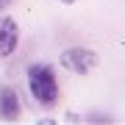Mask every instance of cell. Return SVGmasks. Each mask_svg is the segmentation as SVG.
I'll use <instances>...</instances> for the list:
<instances>
[{
  "label": "cell",
  "mask_w": 125,
  "mask_h": 125,
  "mask_svg": "<svg viewBox=\"0 0 125 125\" xmlns=\"http://www.w3.org/2000/svg\"><path fill=\"white\" fill-rule=\"evenodd\" d=\"M28 89L33 100L45 108H53L58 103V78L50 64H31L28 67Z\"/></svg>",
  "instance_id": "6da1fadb"
},
{
  "label": "cell",
  "mask_w": 125,
  "mask_h": 125,
  "mask_svg": "<svg viewBox=\"0 0 125 125\" xmlns=\"http://www.w3.org/2000/svg\"><path fill=\"white\" fill-rule=\"evenodd\" d=\"M58 61H61L64 70L75 72V75H89V72L97 67L100 56L94 53V50H89V47H67L58 56Z\"/></svg>",
  "instance_id": "7a4b0ae2"
},
{
  "label": "cell",
  "mask_w": 125,
  "mask_h": 125,
  "mask_svg": "<svg viewBox=\"0 0 125 125\" xmlns=\"http://www.w3.org/2000/svg\"><path fill=\"white\" fill-rule=\"evenodd\" d=\"M20 45V25L17 20L3 14L0 17V58H9Z\"/></svg>",
  "instance_id": "3957f363"
},
{
  "label": "cell",
  "mask_w": 125,
  "mask_h": 125,
  "mask_svg": "<svg viewBox=\"0 0 125 125\" xmlns=\"http://www.w3.org/2000/svg\"><path fill=\"white\" fill-rule=\"evenodd\" d=\"M22 114V103H20V94L14 86H0V120L14 122Z\"/></svg>",
  "instance_id": "277c9868"
},
{
  "label": "cell",
  "mask_w": 125,
  "mask_h": 125,
  "mask_svg": "<svg viewBox=\"0 0 125 125\" xmlns=\"http://www.w3.org/2000/svg\"><path fill=\"white\" fill-rule=\"evenodd\" d=\"M9 6H11V0H0V14H3L6 9H9Z\"/></svg>",
  "instance_id": "5b68a950"
},
{
  "label": "cell",
  "mask_w": 125,
  "mask_h": 125,
  "mask_svg": "<svg viewBox=\"0 0 125 125\" xmlns=\"http://www.w3.org/2000/svg\"><path fill=\"white\" fill-rule=\"evenodd\" d=\"M58 3H64V6H72V3H75V0H58Z\"/></svg>",
  "instance_id": "8992f818"
}]
</instances>
